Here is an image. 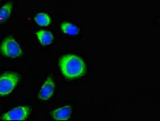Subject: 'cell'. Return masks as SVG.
Wrapping results in <instances>:
<instances>
[{"instance_id":"5","label":"cell","mask_w":160,"mask_h":121,"mask_svg":"<svg viewBox=\"0 0 160 121\" xmlns=\"http://www.w3.org/2000/svg\"><path fill=\"white\" fill-rule=\"evenodd\" d=\"M55 91V82L54 80L48 77L47 78L44 83L40 88L39 94H38V98L41 100H48L53 95Z\"/></svg>"},{"instance_id":"1","label":"cell","mask_w":160,"mask_h":121,"mask_svg":"<svg viewBox=\"0 0 160 121\" xmlns=\"http://www.w3.org/2000/svg\"><path fill=\"white\" fill-rule=\"evenodd\" d=\"M59 66L64 78L68 80L81 78L86 74V65L80 57L66 54L59 60Z\"/></svg>"},{"instance_id":"10","label":"cell","mask_w":160,"mask_h":121,"mask_svg":"<svg viewBox=\"0 0 160 121\" xmlns=\"http://www.w3.org/2000/svg\"><path fill=\"white\" fill-rule=\"evenodd\" d=\"M34 20L39 26L48 27L51 24V18L48 14L44 12H40L36 14L34 17Z\"/></svg>"},{"instance_id":"6","label":"cell","mask_w":160,"mask_h":121,"mask_svg":"<svg viewBox=\"0 0 160 121\" xmlns=\"http://www.w3.org/2000/svg\"><path fill=\"white\" fill-rule=\"evenodd\" d=\"M72 114V108L69 105L60 107V108L53 110L51 112L52 117L55 120L59 121L68 120L71 117Z\"/></svg>"},{"instance_id":"3","label":"cell","mask_w":160,"mask_h":121,"mask_svg":"<svg viewBox=\"0 0 160 121\" xmlns=\"http://www.w3.org/2000/svg\"><path fill=\"white\" fill-rule=\"evenodd\" d=\"M0 51L3 56L12 59H16L23 55V49L12 36L4 38L0 45Z\"/></svg>"},{"instance_id":"11","label":"cell","mask_w":160,"mask_h":121,"mask_svg":"<svg viewBox=\"0 0 160 121\" xmlns=\"http://www.w3.org/2000/svg\"><path fill=\"white\" fill-rule=\"evenodd\" d=\"M2 0H0V3H1V2H2Z\"/></svg>"},{"instance_id":"8","label":"cell","mask_w":160,"mask_h":121,"mask_svg":"<svg viewBox=\"0 0 160 121\" xmlns=\"http://www.w3.org/2000/svg\"><path fill=\"white\" fill-rule=\"evenodd\" d=\"M60 30L64 34L72 36H77L81 32L79 27H77L76 24L70 22H63L60 24Z\"/></svg>"},{"instance_id":"4","label":"cell","mask_w":160,"mask_h":121,"mask_svg":"<svg viewBox=\"0 0 160 121\" xmlns=\"http://www.w3.org/2000/svg\"><path fill=\"white\" fill-rule=\"evenodd\" d=\"M31 115V108L29 106H19L14 108L6 112L0 117L2 120H26Z\"/></svg>"},{"instance_id":"7","label":"cell","mask_w":160,"mask_h":121,"mask_svg":"<svg viewBox=\"0 0 160 121\" xmlns=\"http://www.w3.org/2000/svg\"><path fill=\"white\" fill-rule=\"evenodd\" d=\"M36 36L42 46H48L54 41V36L49 31H38L36 32Z\"/></svg>"},{"instance_id":"9","label":"cell","mask_w":160,"mask_h":121,"mask_svg":"<svg viewBox=\"0 0 160 121\" xmlns=\"http://www.w3.org/2000/svg\"><path fill=\"white\" fill-rule=\"evenodd\" d=\"M13 5L12 2H7L0 8V24L6 22L9 19L13 9Z\"/></svg>"},{"instance_id":"2","label":"cell","mask_w":160,"mask_h":121,"mask_svg":"<svg viewBox=\"0 0 160 121\" xmlns=\"http://www.w3.org/2000/svg\"><path fill=\"white\" fill-rule=\"evenodd\" d=\"M21 76L15 72H6L0 75V96H7L15 90Z\"/></svg>"}]
</instances>
